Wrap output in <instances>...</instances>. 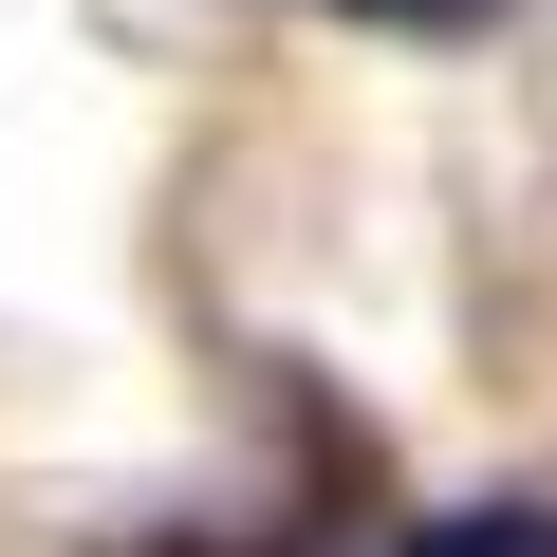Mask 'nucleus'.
<instances>
[{
  "mask_svg": "<svg viewBox=\"0 0 557 557\" xmlns=\"http://www.w3.org/2000/svg\"><path fill=\"white\" fill-rule=\"evenodd\" d=\"M354 20H483V0H354Z\"/></svg>",
  "mask_w": 557,
  "mask_h": 557,
  "instance_id": "2",
  "label": "nucleus"
},
{
  "mask_svg": "<svg viewBox=\"0 0 557 557\" xmlns=\"http://www.w3.org/2000/svg\"><path fill=\"white\" fill-rule=\"evenodd\" d=\"M391 557H557V502H465V520H409Z\"/></svg>",
  "mask_w": 557,
  "mask_h": 557,
  "instance_id": "1",
  "label": "nucleus"
}]
</instances>
